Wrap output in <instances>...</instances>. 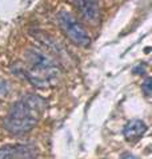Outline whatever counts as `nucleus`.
I'll return each mask as SVG.
<instances>
[{"label":"nucleus","mask_w":152,"mask_h":159,"mask_svg":"<svg viewBox=\"0 0 152 159\" xmlns=\"http://www.w3.org/2000/svg\"><path fill=\"white\" fill-rule=\"evenodd\" d=\"M122 159H137V158H135L133 155H131V154H128V152H126L124 155L122 157Z\"/></svg>","instance_id":"8"},{"label":"nucleus","mask_w":152,"mask_h":159,"mask_svg":"<svg viewBox=\"0 0 152 159\" xmlns=\"http://www.w3.org/2000/svg\"><path fill=\"white\" fill-rule=\"evenodd\" d=\"M24 59L27 63V68L24 70V72L29 80L34 82L35 84H47L48 82L56 79V66L42 51L36 50V48H31L25 52Z\"/></svg>","instance_id":"2"},{"label":"nucleus","mask_w":152,"mask_h":159,"mask_svg":"<svg viewBox=\"0 0 152 159\" xmlns=\"http://www.w3.org/2000/svg\"><path fill=\"white\" fill-rule=\"evenodd\" d=\"M75 8L87 21H95L99 16L96 0H71Z\"/></svg>","instance_id":"5"},{"label":"nucleus","mask_w":152,"mask_h":159,"mask_svg":"<svg viewBox=\"0 0 152 159\" xmlns=\"http://www.w3.org/2000/svg\"><path fill=\"white\" fill-rule=\"evenodd\" d=\"M34 148L31 146H3L0 147V159H13V158H31L34 157Z\"/></svg>","instance_id":"6"},{"label":"nucleus","mask_w":152,"mask_h":159,"mask_svg":"<svg viewBox=\"0 0 152 159\" xmlns=\"http://www.w3.org/2000/svg\"><path fill=\"white\" fill-rule=\"evenodd\" d=\"M147 131V125L141 119H132L123 129V135L128 142H137Z\"/></svg>","instance_id":"4"},{"label":"nucleus","mask_w":152,"mask_h":159,"mask_svg":"<svg viewBox=\"0 0 152 159\" xmlns=\"http://www.w3.org/2000/svg\"><path fill=\"white\" fill-rule=\"evenodd\" d=\"M57 23H59L63 34L75 46H79V47L89 46L91 38H89L88 32L69 12H67V11L59 12V15H57Z\"/></svg>","instance_id":"3"},{"label":"nucleus","mask_w":152,"mask_h":159,"mask_svg":"<svg viewBox=\"0 0 152 159\" xmlns=\"http://www.w3.org/2000/svg\"><path fill=\"white\" fill-rule=\"evenodd\" d=\"M141 88H143V91H144V94H145L147 96H150V95H151V90H152V87H151V79H150V78H147L143 82Z\"/></svg>","instance_id":"7"},{"label":"nucleus","mask_w":152,"mask_h":159,"mask_svg":"<svg viewBox=\"0 0 152 159\" xmlns=\"http://www.w3.org/2000/svg\"><path fill=\"white\" fill-rule=\"evenodd\" d=\"M46 110V102L39 95L28 94L12 106L4 119V129L12 135H23L38 125Z\"/></svg>","instance_id":"1"}]
</instances>
